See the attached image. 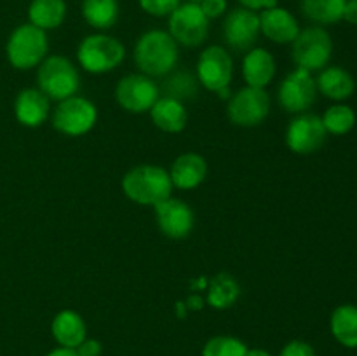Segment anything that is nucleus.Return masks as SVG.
<instances>
[{
	"instance_id": "nucleus-12",
	"label": "nucleus",
	"mask_w": 357,
	"mask_h": 356,
	"mask_svg": "<svg viewBox=\"0 0 357 356\" xmlns=\"http://www.w3.org/2000/svg\"><path fill=\"white\" fill-rule=\"evenodd\" d=\"M328 131L323 124V119L316 114H298L286 128V145L293 154L309 156L317 152L326 142Z\"/></svg>"
},
{
	"instance_id": "nucleus-28",
	"label": "nucleus",
	"mask_w": 357,
	"mask_h": 356,
	"mask_svg": "<svg viewBox=\"0 0 357 356\" xmlns=\"http://www.w3.org/2000/svg\"><path fill=\"white\" fill-rule=\"evenodd\" d=\"M321 119H323L326 131L337 136L347 135L356 126V112L344 103L331 105Z\"/></svg>"
},
{
	"instance_id": "nucleus-23",
	"label": "nucleus",
	"mask_w": 357,
	"mask_h": 356,
	"mask_svg": "<svg viewBox=\"0 0 357 356\" xmlns=\"http://www.w3.org/2000/svg\"><path fill=\"white\" fill-rule=\"evenodd\" d=\"M331 335L344 348H357V306L342 304L331 313L330 318Z\"/></svg>"
},
{
	"instance_id": "nucleus-4",
	"label": "nucleus",
	"mask_w": 357,
	"mask_h": 356,
	"mask_svg": "<svg viewBox=\"0 0 357 356\" xmlns=\"http://www.w3.org/2000/svg\"><path fill=\"white\" fill-rule=\"evenodd\" d=\"M49 40L44 30L31 23L14 28L6 44V54L16 70H30L47 58Z\"/></svg>"
},
{
	"instance_id": "nucleus-37",
	"label": "nucleus",
	"mask_w": 357,
	"mask_h": 356,
	"mask_svg": "<svg viewBox=\"0 0 357 356\" xmlns=\"http://www.w3.org/2000/svg\"><path fill=\"white\" fill-rule=\"evenodd\" d=\"M47 356H79V353L75 351V349H70V348H56L52 349V351L47 353Z\"/></svg>"
},
{
	"instance_id": "nucleus-20",
	"label": "nucleus",
	"mask_w": 357,
	"mask_h": 356,
	"mask_svg": "<svg viewBox=\"0 0 357 356\" xmlns=\"http://www.w3.org/2000/svg\"><path fill=\"white\" fill-rule=\"evenodd\" d=\"M243 77L248 86L265 89L275 77L274 56L264 47L250 49L243 59Z\"/></svg>"
},
{
	"instance_id": "nucleus-3",
	"label": "nucleus",
	"mask_w": 357,
	"mask_h": 356,
	"mask_svg": "<svg viewBox=\"0 0 357 356\" xmlns=\"http://www.w3.org/2000/svg\"><path fill=\"white\" fill-rule=\"evenodd\" d=\"M38 89L52 101H63L75 96L80 89V75L77 66L65 56H47L37 70Z\"/></svg>"
},
{
	"instance_id": "nucleus-14",
	"label": "nucleus",
	"mask_w": 357,
	"mask_h": 356,
	"mask_svg": "<svg viewBox=\"0 0 357 356\" xmlns=\"http://www.w3.org/2000/svg\"><path fill=\"white\" fill-rule=\"evenodd\" d=\"M260 35V14L257 10L237 7L223 21V38L234 51H250Z\"/></svg>"
},
{
	"instance_id": "nucleus-2",
	"label": "nucleus",
	"mask_w": 357,
	"mask_h": 356,
	"mask_svg": "<svg viewBox=\"0 0 357 356\" xmlns=\"http://www.w3.org/2000/svg\"><path fill=\"white\" fill-rule=\"evenodd\" d=\"M135 63L149 77L167 75L178 63V44L169 31H145L135 45Z\"/></svg>"
},
{
	"instance_id": "nucleus-8",
	"label": "nucleus",
	"mask_w": 357,
	"mask_h": 356,
	"mask_svg": "<svg viewBox=\"0 0 357 356\" xmlns=\"http://www.w3.org/2000/svg\"><path fill=\"white\" fill-rule=\"evenodd\" d=\"M271 112V96L261 87L246 86L232 94L227 105V115L232 124L255 128L267 119Z\"/></svg>"
},
{
	"instance_id": "nucleus-38",
	"label": "nucleus",
	"mask_w": 357,
	"mask_h": 356,
	"mask_svg": "<svg viewBox=\"0 0 357 356\" xmlns=\"http://www.w3.org/2000/svg\"><path fill=\"white\" fill-rule=\"evenodd\" d=\"M202 302H204V300H202L201 297H190V299H188V309H201Z\"/></svg>"
},
{
	"instance_id": "nucleus-13",
	"label": "nucleus",
	"mask_w": 357,
	"mask_h": 356,
	"mask_svg": "<svg viewBox=\"0 0 357 356\" xmlns=\"http://www.w3.org/2000/svg\"><path fill=\"white\" fill-rule=\"evenodd\" d=\"M234 75V61L220 45H209L197 59V80L208 91L218 93L230 86Z\"/></svg>"
},
{
	"instance_id": "nucleus-41",
	"label": "nucleus",
	"mask_w": 357,
	"mask_h": 356,
	"mask_svg": "<svg viewBox=\"0 0 357 356\" xmlns=\"http://www.w3.org/2000/svg\"><path fill=\"white\" fill-rule=\"evenodd\" d=\"M187 2H192V3H201L202 0H187Z\"/></svg>"
},
{
	"instance_id": "nucleus-33",
	"label": "nucleus",
	"mask_w": 357,
	"mask_h": 356,
	"mask_svg": "<svg viewBox=\"0 0 357 356\" xmlns=\"http://www.w3.org/2000/svg\"><path fill=\"white\" fill-rule=\"evenodd\" d=\"M227 6H229L227 0H202V2L199 3V7H201L202 13H204V16L208 17L209 21L223 16L227 10Z\"/></svg>"
},
{
	"instance_id": "nucleus-29",
	"label": "nucleus",
	"mask_w": 357,
	"mask_h": 356,
	"mask_svg": "<svg viewBox=\"0 0 357 356\" xmlns=\"http://www.w3.org/2000/svg\"><path fill=\"white\" fill-rule=\"evenodd\" d=\"M162 89L166 93L164 96L174 98L183 103V100H192L197 94V79L188 72H176L164 80Z\"/></svg>"
},
{
	"instance_id": "nucleus-15",
	"label": "nucleus",
	"mask_w": 357,
	"mask_h": 356,
	"mask_svg": "<svg viewBox=\"0 0 357 356\" xmlns=\"http://www.w3.org/2000/svg\"><path fill=\"white\" fill-rule=\"evenodd\" d=\"M155 208V218L159 230L169 239H185L192 232L195 215L190 206L176 198H167L160 201Z\"/></svg>"
},
{
	"instance_id": "nucleus-40",
	"label": "nucleus",
	"mask_w": 357,
	"mask_h": 356,
	"mask_svg": "<svg viewBox=\"0 0 357 356\" xmlns=\"http://www.w3.org/2000/svg\"><path fill=\"white\" fill-rule=\"evenodd\" d=\"M216 94H218L220 98H223V100H230V89H229V87H223V89H220Z\"/></svg>"
},
{
	"instance_id": "nucleus-7",
	"label": "nucleus",
	"mask_w": 357,
	"mask_h": 356,
	"mask_svg": "<svg viewBox=\"0 0 357 356\" xmlns=\"http://www.w3.org/2000/svg\"><path fill=\"white\" fill-rule=\"evenodd\" d=\"M98 108L82 96H70L59 101L52 112V126L65 136H82L96 126Z\"/></svg>"
},
{
	"instance_id": "nucleus-36",
	"label": "nucleus",
	"mask_w": 357,
	"mask_h": 356,
	"mask_svg": "<svg viewBox=\"0 0 357 356\" xmlns=\"http://www.w3.org/2000/svg\"><path fill=\"white\" fill-rule=\"evenodd\" d=\"M342 20H345L351 24H357V0H347V2H345Z\"/></svg>"
},
{
	"instance_id": "nucleus-18",
	"label": "nucleus",
	"mask_w": 357,
	"mask_h": 356,
	"mask_svg": "<svg viewBox=\"0 0 357 356\" xmlns=\"http://www.w3.org/2000/svg\"><path fill=\"white\" fill-rule=\"evenodd\" d=\"M173 187L181 191H190L199 187L208 177V163L201 154L185 152L173 161V166L169 170Z\"/></svg>"
},
{
	"instance_id": "nucleus-35",
	"label": "nucleus",
	"mask_w": 357,
	"mask_h": 356,
	"mask_svg": "<svg viewBox=\"0 0 357 356\" xmlns=\"http://www.w3.org/2000/svg\"><path fill=\"white\" fill-rule=\"evenodd\" d=\"M239 3L246 9L251 10H264L268 9V7L278 6V0H239Z\"/></svg>"
},
{
	"instance_id": "nucleus-16",
	"label": "nucleus",
	"mask_w": 357,
	"mask_h": 356,
	"mask_svg": "<svg viewBox=\"0 0 357 356\" xmlns=\"http://www.w3.org/2000/svg\"><path fill=\"white\" fill-rule=\"evenodd\" d=\"M51 114V100L38 87H26L14 100V115L26 128H38Z\"/></svg>"
},
{
	"instance_id": "nucleus-24",
	"label": "nucleus",
	"mask_w": 357,
	"mask_h": 356,
	"mask_svg": "<svg viewBox=\"0 0 357 356\" xmlns=\"http://www.w3.org/2000/svg\"><path fill=\"white\" fill-rule=\"evenodd\" d=\"M66 17L65 0H31L28 7V20L40 30H54L61 27Z\"/></svg>"
},
{
	"instance_id": "nucleus-27",
	"label": "nucleus",
	"mask_w": 357,
	"mask_h": 356,
	"mask_svg": "<svg viewBox=\"0 0 357 356\" xmlns=\"http://www.w3.org/2000/svg\"><path fill=\"white\" fill-rule=\"evenodd\" d=\"M347 0H302L300 9L309 21L316 24H335L342 21Z\"/></svg>"
},
{
	"instance_id": "nucleus-6",
	"label": "nucleus",
	"mask_w": 357,
	"mask_h": 356,
	"mask_svg": "<svg viewBox=\"0 0 357 356\" xmlns=\"http://www.w3.org/2000/svg\"><path fill=\"white\" fill-rule=\"evenodd\" d=\"M291 44L293 61L298 68L312 73L323 70L330 63L333 40L323 27H309L305 30H300Z\"/></svg>"
},
{
	"instance_id": "nucleus-25",
	"label": "nucleus",
	"mask_w": 357,
	"mask_h": 356,
	"mask_svg": "<svg viewBox=\"0 0 357 356\" xmlns=\"http://www.w3.org/2000/svg\"><path fill=\"white\" fill-rule=\"evenodd\" d=\"M241 295V286L237 279L229 272H218L213 276L208 286L206 302L213 309H229L237 302Z\"/></svg>"
},
{
	"instance_id": "nucleus-21",
	"label": "nucleus",
	"mask_w": 357,
	"mask_h": 356,
	"mask_svg": "<svg viewBox=\"0 0 357 356\" xmlns=\"http://www.w3.org/2000/svg\"><path fill=\"white\" fill-rule=\"evenodd\" d=\"M150 117L152 122L164 133H181L187 128L188 114L187 108L181 101L169 96H160L150 108Z\"/></svg>"
},
{
	"instance_id": "nucleus-22",
	"label": "nucleus",
	"mask_w": 357,
	"mask_h": 356,
	"mask_svg": "<svg viewBox=\"0 0 357 356\" xmlns=\"http://www.w3.org/2000/svg\"><path fill=\"white\" fill-rule=\"evenodd\" d=\"M316 84L321 94L335 101L349 100L356 89L354 77L342 66H324Z\"/></svg>"
},
{
	"instance_id": "nucleus-26",
	"label": "nucleus",
	"mask_w": 357,
	"mask_h": 356,
	"mask_svg": "<svg viewBox=\"0 0 357 356\" xmlns=\"http://www.w3.org/2000/svg\"><path fill=\"white\" fill-rule=\"evenodd\" d=\"M119 2L117 0H84L82 16L89 27L96 30H108L119 20Z\"/></svg>"
},
{
	"instance_id": "nucleus-39",
	"label": "nucleus",
	"mask_w": 357,
	"mask_h": 356,
	"mask_svg": "<svg viewBox=\"0 0 357 356\" xmlns=\"http://www.w3.org/2000/svg\"><path fill=\"white\" fill-rule=\"evenodd\" d=\"M246 356H271V353L267 349H261V348H248Z\"/></svg>"
},
{
	"instance_id": "nucleus-34",
	"label": "nucleus",
	"mask_w": 357,
	"mask_h": 356,
	"mask_svg": "<svg viewBox=\"0 0 357 356\" xmlns=\"http://www.w3.org/2000/svg\"><path fill=\"white\" fill-rule=\"evenodd\" d=\"M75 351L79 353V356H101L103 346H101V342L96 341V339H86Z\"/></svg>"
},
{
	"instance_id": "nucleus-9",
	"label": "nucleus",
	"mask_w": 357,
	"mask_h": 356,
	"mask_svg": "<svg viewBox=\"0 0 357 356\" xmlns=\"http://www.w3.org/2000/svg\"><path fill=\"white\" fill-rule=\"evenodd\" d=\"M209 34V20L199 3H180L169 16V35L176 44L199 47Z\"/></svg>"
},
{
	"instance_id": "nucleus-5",
	"label": "nucleus",
	"mask_w": 357,
	"mask_h": 356,
	"mask_svg": "<svg viewBox=\"0 0 357 356\" xmlns=\"http://www.w3.org/2000/svg\"><path fill=\"white\" fill-rule=\"evenodd\" d=\"M126 58V47L119 38L105 34L87 35L77 49V59L86 72L100 75L117 68Z\"/></svg>"
},
{
	"instance_id": "nucleus-1",
	"label": "nucleus",
	"mask_w": 357,
	"mask_h": 356,
	"mask_svg": "<svg viewBox=\"0 0 357 356\" xmlns=\"http://www.w3.org/2000/svg\"><path fill=\"white\" fill-rule=\"evenodd\" d=\"M122 191L132 202L142 206H155L171 198L173 181L169 171L157 164H139L131 168L122 178Z\"/></svg>"
},
{
	"instance_id": "nucleus-11",
	"label": "nucleus",
	"mask_w": 357,
	"mask_h": 356,
	"mask_svg": "<svg viewBox=\"0 0 357 356\" xmlns=\"http://www.w3.org/2000/svg\"><path fill=\"white\" fill-rule=\"evenodd\" d=\"M317 98V84L312 73L303 68L293 70L279 84L278 101L289 114H303L309 110Z\"/></svg>"
},
{
	"instance_id": "nucleus-30",
	"label": "nucleus",
	"mask_w": 357,
	"mask_h": 356,
	"mask_svg": "<svg viewBox=\"0 0 357 356\" xmlns=\"http://www.w3.org/2000/svg\"><path fill=\"white\" fill-rule=\"evenodd\" d=\"M248 346L232 335H216L202 348V356H246Z\"/></svg>"
},
{
	"instance_id": "nucleus-19",
	"label": "nucleus",
	"mask_w": 357,
	"mask_h": 356,
	"mask_svg": "<svg viewBox=\"0 0 357 356\" xmlns=\"http://www.w3.org/2000/svg\"><path fill=\"white\" fill-rule=\"evenodd\" d=\"M51 334L61 348L77 349L87 339V328L77 311L65 309L59 311L52 320Z\"/></svg>"
},
{
	"instance_id": "nucleus-31",
	"label": "nucleus",
	"mask_w": 357,
	"mask_h": 356,
	"mask_svg": "<svg viewBox=\"0 0 357 356\" xmlns=\"http://www.w3.org/2000/svg\"><path fill=\"white\" fill-rule=\"evenodd\" d=\"M181 3V0H139V7L146 14L155 17L171 16L174 9Z\"/></svg>"
},
{
	"instance_id": "nucleus-17",
	"label": "nucleus",
	"mask_w": 357,
	"mask_h": 356,
	"mask_svg": "<svg viewBox=\"0 0 357 356\" xmlns=\"http://www.w3.org/2000/svg\"><path fill=\"white\" fill-rule=\"evenodd\" d=\"M260 31L275 44H291L300 34V24L289 10L274 6L261 10Z\"/></svg>"
},
{
	"instance_id": "nucleus-10",
	"label": "nucleus",
	"mask_w": 357,
	"mask_h": 356,
	"mask_svg": "<svg viewBox=\"0 0 357 356\" xmlns=\"http://www.w3.org/2000/svg\"><path fill=\"white\" fill-rule=\"evenodd\" d=\"M160 98V89L152 77L145 73H131L122 77L115 86V100L119 107L131 114H145Z\"/></svg>"
},
{
	"instance_id": "nucleus-32",
	"label": "nucleus",
	"mask_w": 357,
	"mask_h": 356,
	"mask_svg": "<svg viewBox=\"0 0 357 356\" xmlns=\"http://www.w3.org/2000/svg\"><path fill=\"white\" fill-rule=\"evenodd\" d=\"M279 356H316L312 346L303 341H291L282 348Z\"/></svg>"
}]
</instances>
